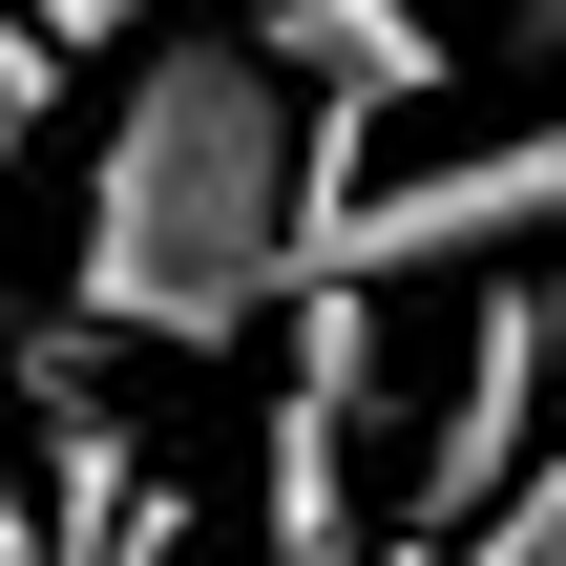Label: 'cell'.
<instances>
[{"mask_svg":"<svg viewBox=\"0 0 566 566\" xmlns=\"http://www.w3.org/2000/svg\"><path fill=\"white\" fill-rule=\"evenodd\" d=\"M315 231H336V126H315V84L273 63V21H147L126 126L84 147L63 315L168 336V357H231L252 315L315 294Z\"/></svg>","mask_w":566,"mask_h":566,"instance_id":"cell-1","label":"cell"},{"mask_svg":"<svg viewBox=\"0 0 566 566\" xmlns=\"http://www.w3.org/2000/svg\"><path fill=\"white\" fill-rule=\"evenodd\" d=\"M546 420H566V336H546V294H525V252L441 315V420H420V483H399V525L420 546H462L525 462H546Z\"/></svg>","mask_w":566,"mask_h":566,"instance_id":"cell-2","label":"cell"},{"mask_svg":"<svg viewBox=\"0 0 566 566\" xmlns=\"http://www.w3.org/2000/svg\"><path fill=\"white\" fill-rule=\"evenodd\" d=\"M546 231H566V105H525L504 147H441V168L357 189V210L315 231V273L399 294V273H504V252H546Z\"/></svg>","mask_w":566,"mask_h":566,"instance_id":"cell-3","label":"cell"},{"mask_svg":"<svg viewBox=\"0 0 566 566\" xmlns=\"http://www.w3.org/2000/svg\"><path fill=\"white\" fill-rule=\"evenodd\" d=\"M42 441H63V462H42V483H63V504H42V525H63V566H189V504H168L84 399H42Z\"/></svg>","mask_w":566,"mask_h":566,"instance_id":"cell-4","label":"cell"},{"mask_svg":"<svg viewBox=\"0 0 566 566\" xmlns=\"http://www.w3.org/2000/svg\"><path fill=\"white\" fill-rule=\"evenodd\" d=\"M273 63L336 84V105H420V84H441V21H420V0H273Z\"/></svg>","mask_w":566,"mask_h":566,"instance_id":"cell-5","label":"cell"},{"mask_svg":"<svg viewBox=\"0 0 566 566\" xmlns=\"http://www.w3.org/2000/svg\"><path fill=\"white\" fill-rule=\"evenodd\" d=\"M441 566H566V420H546V462H525V483H504V504H483Z\"/></svg>","mask_w":566,"mask_h":566,"instance_id":"cell-6","label":"cell"},{"mask_svg":"<svg viewBox=\"0 0 566 566\" xmlns=\"http://www.w3.org/2000/svg\"><path fill=\"white\" fill-rule=\"evenodd\" d=\"M63 63H84V42H63V21H42V0H0V147H21V126H42V105H63Z\"/></svg>","mask_w":566,"mask_h":566,"instance_id":"cell-7","label":"cell"},{"mask_svg":"<svg viewBox=\"0 0 566 566\" xmlns=\"http://www.w3.org/2000/svg\"><path fill=\"white\" fill-rule=\"evenodd\" d=\"M42 21H63V42H147L168 0H42Z\"/></svg>","mask_w":566,"mask_h":566,"instance_id":"cell-8","label":"cell"},{"mask_svg":"<svg viewBox=\"0 0 566 566\" xmlns=\"http://www.w3.org/2000/svg\"><path fill=\"white\" fill-rule=\"evenodd\" d=\"M504 42H525V63H546V84H566V0H504Z\"/></svg>","mask_w":566,"mask_h":566,"instance_id":"cell-9","label":"cell"},{"mask_svg":"<svg viewBox=\"0 0 566 566\" xmlns=\"http://www.w3.org/2000/svg\"><path fill=\"white\" fill-rule=\"evenodd\" d=\"M0 566H63V525H21V483H0Z\"/></svg>","mask_w":566,"mask_h":566,"instance_id":"cell-10","label":"cell"},{"mask_svg":"<svg viewBox=\"0 0 566 566\" xmlns=\"http://www.w3.org/2000/svg\"><path fill=\"white\" fill-rule=\"evenodd\" d=\"M525 294H546V336H566V231H546V252H525Z\"/></svg>","mask_w":566,"mask_h":566,"instance_id":"cell-11","label":"cell"}]
</instances>
